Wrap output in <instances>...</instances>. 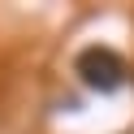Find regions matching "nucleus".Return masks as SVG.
<instances>
[{
	"instance_id": "1",
	"label": "nucleus",
	"mask_w": 134,
	"mask_h": 134,
	"mask_svg": "<svg viewBox=\"0 0 134 134\" xmlns=\"http://www.w3.org/2000/svg\"><path fill=\"white\" fill-rule=\"evenodd\" d=\"M74 74H78L91 91H104V95H108V91H117V87L125 82V61L113 52V48L91 43V48H82V52H78Z\"/></svg>"
}]
</instances>
